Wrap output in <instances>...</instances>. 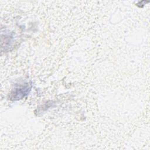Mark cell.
I'll list each match as a JSON object with an SVG mask.
<instances>
[{"label":"cell","instance_id":"obj_1","mask_svg":"<svg viewBox=\"0 0 150 150\" xmlns=\"http://www.w3.org/2000/svg\"><path fill=\"white\" fill-rule=\"evenodd\" d=\"M31 85L29 83H25L15 88L11 93V98L12 100H19L23 98L30 91Z\"/></svg>","mask_w":150,"mask_h":150}]
</instances>
